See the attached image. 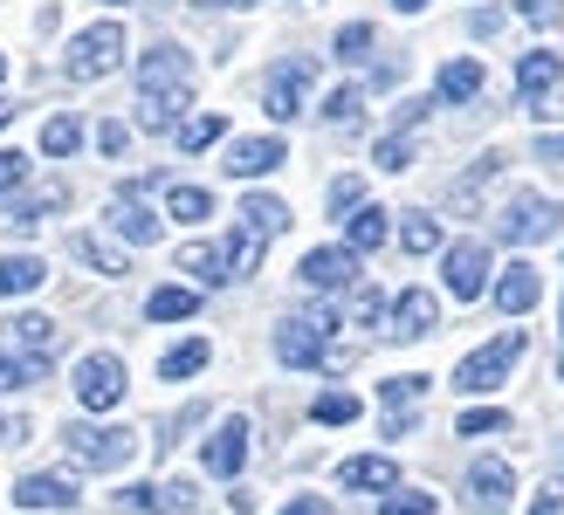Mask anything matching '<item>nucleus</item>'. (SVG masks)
<instances>
[{"instance_id":"1","label":"nucleus","mask_w":564,"mask_h":515,"mask_svg":"<svg viewBox=\"0 0 564 515\" xmlns=\"http://www.w3.org/2000/svg\"><path fill=\"white\" fill-rule=\"evenodd\" d=\"M193 103V55L159 42L138 55V124L145 131H180V110Z\"/></svg>"},{"instance_id":"2","label":"nucleus","mask_w":564,"mask_h":515,"mask_svg":"<svg viewBox=\"0 0 564 515\" xmlns=\"http://www.w3.org/2000/svg\"><path fill=\"white\" fill-rule=\"evenodd\" d=\"M330 337H337V317H330V309H310V317L275 324V358L290 371H317L330 358Z\"/></svg>"},{"instance_id":"3","label":"nucleus","mask_w":564,"mask_h":515,"mask_svg":"<svg viewBox=\"0 0 564 515\" xmlns=\"http://www.w3.org/2000/svg\"><path fill=\"white\" fill-rule=\"evenodd\" d=\"M496 234H502V241H517V248L551 241V234H564V207H557V199H544V193H517L510 207L496 213Z\"/></svg>"},{"instance_id":"4","label":"nucleus","mask_w":564,"mask_h":515,"mask_svg":"<svg viewBox=\"0 0 564 515\" xmlns=\"http://www.w3.org/2000/svg\"><path fill=\"white\" fill-rule=\"evenodd\" d=\"M310 83H317V63H310V55H282V63L269 69V83H262V110H269L275 124L303 118V103H310Z\"/></svg>"},{"instance_id":"5","label":"nucleus","mask_w":564,"mask_h":515,"mask_svg":"<svg viewBox=\"0 0 564 515\" xmlns=\"http://www.w3.org/2000/svg\"><path fill=\"white\" fill-rule=\"evenodd\" d=\"M517 358H523V330H502L496 343H482V351H468V358L455 364V385H462V392H496V385L517 371Z\"/></svg>"},{"instance_id":"6","label":"nucleus","mask_w":564,"mask_h":515,"mask_svg":"<svg viewBox=\"0 0 564 515\" xmlns=\"http://www.w3.org/2000/svg\"><path fill=\"white\" fill-rule=\"evenodd\" d=\"M110 69H124V28L118 21H97V28H83V35L69 42V76L97 83Z\"/></svg>"},{"instance_id":"7","label":"nucleus","mask_w":564,"mask_h":515,"mask_svg":"<svg viewBox=\"0 0 564 515\" xmlns=\"http://www.w3.org/2000/svg\"><path fill=\"white\" fill-rule=\"evenodd\" d=\"M131 453H138V434H124V426H76L69 434L76 468H124Z\"/></svg>"},{"instance_id":"8","label":"nucleus","mask_w":564,"mask_h":515,"mask_svg":"<svg viewBox=\"0 0 564 515\" xmlns=\"http://www.w3.org/2000/svg\"><path fill=\"white\" fill-rule=\"evenodd\" d=\"M76 398H83V413H110L124 398V364L110 351H90L76 364Z\"/></svg>"},{"instance_id":"9","label":"nucleus","mask_w":564,"mask_h":515,"mask_svg":"<svg viewBox=\"0 0 564 515\" xmlns=\"http://www.w3.org/2000/svg\"><path fill=\"white\" fill-rule=\"evenodd\" d=\"M482 289H489V248L482 241H455L447 248V296L475 303Z\"/></svg>"},{"instance_id":"10","label":"nucleus","mask_w":564,"mask_h":515,"mask_svg":"<svg viewBox=\"0 0 564 515\" xmlns=\"http://www.w3.org/2000/svg\"><path fill=\"white\" fill-rule=\"evenodd\" d=\"M83 502V489L69 474H21L14 481V508L21 515H35V508H76Z\"/></svg>"},{"instance_id":"11","label":"nucleus","mask_w":564,"mask_h":515,"mask_svg":"<svg viewBox=\"0 0 564 515\" xmlns=\"http://www.w3.org/2000/svg\"><path fill=\"white\" fill-rule=\"evenodd\" d=\"M296 275L310 282V289H351V282H358V254L351 248H310Z\"/></svg>"},{"instance_id":"12","label":"nucleus","mask_w":564,"mask_h":515,"mask_svg":"<svg viewBox=\"0 0 564 515\" xmlns=\"http://www.w3.org/2000/svg\"><path fill=\"white\" fill-rule=\"evenodd\" d=\"M441 324V303H434V289H406L400 303H392V324H386V337L392 343H413V337H427Z\"/></svg>"},{"instance_id":"13","label":"nucleus","mask_w":564,"mask_h":515,"mask_svg":"<svg viewBox=\"0 0 564 515\" xmlns=\"http://www.w3.org/2000/svg\"><path fill=\"white\" fill-rule=\"evenodd\" d=\"M557 76H564V55H557V48H530L523 63H517V97H523V110L544 103V97L557 90Z\"/></svg>"},{"instance_id":"14","label":"nucleus","mask_w":564,"mask_h":515,"mask_svg":"<svg viewBox=\"0 0 564 515\" xmlns=\"http://www.w3.org/2000/svg\"><path fill=\"white\" fill-rule=\"evenodd\" d=\"M420 124H427V103H420V97H413V103H400L392 131L379 138V165H386V172H406V165H413V131H420Z\"/></svg>"},{"instance_id":"15","label":"nucleus","mask_w":564,"mask_h":515,"mask_svg":"<svg viewBox=\"0 0 564 515\" xmlns=\"http://www.w3.org/2000/svg\"><path fill=\"white\" fill-rule=\"evenodd\" d=\"M468 502L489 508V515H502V508L517 502V474L502 468V461H475V468H468Z\"/></svg>"},{"instance_id":"16","label":"nucleus","mask_w":564,"mask_h":515,"mask_svg":"<svg viewBox=\"0 0 564 515\" xmlns=\"http://www.w3.org/2000/svg\"><path fill=\"white\" fill-rule=\"evenodd\" d=\"M282 158H290V152H282V138H269V131H262V138H235L220 165H228L235 179H262V172H275Z\"/></svg>"},{"instance_id":"17","label":"nucleus","mask_w":564,"mask_h":515,"mask_svg":"<svg viewBox=\"0 0 564 515\" xmlns=\"http://www.w3.org/2000/svg\"><path fill=\"white\" fill-rule=\"evenodd\" d=\"M200 461H207V474H220V481L241 474V461H248V419H220V434L207 440Z\"/></svg>"},{"instance_id":"18","label":"nucleus","mask_w":564,"mask_h":515,"mask_svg":"<svg viewBox=\"0 0 564 515\" xmlns=\"http://www.w3.org/2000/svg\"><path fill=\"white\" fill-rule=\"evenodd\" d=\"M538 296H544V275L530 269V262L502 269V282H496V309H502V317H523V309H538Z\"/></svg>"},{"instance_id":"19","label":"nucleus","mask_w":564,"mask_h":515,"mask_svg":"<svg viewBox=\"0 0 564 515\" xmlns=\"http://www.w3.org/2000/svg\"><path fill=\"white\" fill-rule=\"evenodd\" d=\"M337 481H345V489H365V495H386V489H400V468H392L386 453H358V461L337 468Z\"/></svg>"},{"instance_id":"20","label":"nucleus","mask_w":564,"mask_h":515,"mask_svg":"<svg viewBox=\"0 0 564 515\" xmlns=\"http://www.w3.org/2000/svg\"><path fill=\"white\" fill-rule=\"evenodd\" d=\"M482 63H475V55H455V63H447L441 69V83H434V97L441 103H475V97H482Z\"/></svg>"},{"instance_id":"21","label":"nucleus","mask_w":564,"mask_h":515,"mask_svg":"<svg viewBox=\"0 0 564 515\" xmlns=\"http://www.w3.org/2000/svg\"><path fill=\"white\" fill-rule=\"evenodd\" d=\"M48 282V262L42 254H0V296H28Z\"/></svg>"},{"instance_id":"22","label":"nucleus","mask_w":564,"mask_h":515,"mask_svg":"<svg viewBox=\"0 0 564 515\" xmlns=\"http://www.w3.org/2000/svg\"><path fill=\"white\" fill-rule=\"evenodd\" d=\"M69 254L83 269H97V275H124L131 262H124V248H110L104 234H69Z\"/></svg>"},{"instance_id":"23","label":"nucleus","mask_w":564,"mask_h":515,"mask_svg":"<svg viewBox=\"0 0 564 515\" xmlns=\"http://www.w3.org/2000/svg\"><path fill=\"white\" fill-rule=\"evenodd\" d=\"M110 227H118L124 241H138V248H152V241H159V213H145L138 199H110Z\"/></svg>"},{"instance_id":"24","label":"nucleus","mask_w":564,"mask_h":515,"mask_svg":"<svg viewBox=\"0 0 564 515\" xmlns=\"http://www.w3.org/2000/svg\"><path fill=\"white\" fill-rule=\"evenodd\" d=\"M207 358H214V343L207 337H186V343H173V351L159 358V379H193V371H207Z\"/></svg>"},{"instance_id":"25","label":"nucleus","mask_w":564,"mask_h":515,"mask_svg":"<svg viewBox=\"0 0 564 515\" xmlns=\"http://www.w3.org/2000/svg\"><path fill=\"white\" fill-rule=\"evenodd\" d=\"M180 269L200 282V289H214V282H228V254L207 248V241H186V248H180Z\"/></svg>"},{"instance_id":"26","label":"nucleus","mask_w":564,"mask_h":515,"mask_svg":"<svg viewBox=\"0 0 564 515\" xmlns=\"http://www.w3.org/2000/svg\"><path fill=\"white\" fill-rule=\"evenodd\" d=\"M241 220L256 227L262 241H275L282 227H290V207H282V199H269V193H248V199H241Z\"/></svg>"},{"instance_id":"27","label":"nucleus","mask_w":564,"mask_h":515,"mask_svg":"<svg viewBox=\"0 0 564 515\" xmlns=\"http://www.w3.org/2000/svg\"><path fill=\"white\" fill-rule=\"evenodd\" d=\"M262 234H256V227H248V220H235V234H228V248H220V254H228V275H256V262H262Z\"/></svg>"},{"instance_id":"28","label":"nucleus","mask_w":564,"mask_h":515,"mask_svg":"<svg viewBox=\"0 0 564 515\" xmlns=\"http://www.w3.org/2000/svg\"><path fill=\"white\" fill-rule=\"evenodd\" d=\"M379 241H386V213H379V207L345 213V248H351V254H372Z\"/></svg>"},{"instance_id":"29","label":"nucleus","mask_w":564,"mask_h":515,"mask_svg":"<svg viewBox=\"0 0 564 515\" xmlns=\"http://www.w3.org/2000/svg\"><path fill=\"white\" fill-rule=\"evenodd\" d=\"M165 213L186 220V227H200V220L214 213V193H207V186H165Z\"/></svg>"},{"instance_id":"30","label":"nucleus","mask_w":564,"mask_h":515,"mask_svg":"<svg viewBox=\"0 0 564 515\" xmlns=\"http://www.w3.org/2000/svg\"><path fill=\"white\" fill-rule=\"evenodd\" d=\"M180 152H207V145H220V138H228V118H220V110H207V118H180Z\"/></svg>"},{"instance_id":"31","label":"nucleus","mask_w":564,"mask_h":515,"mask_svg":"<svg viewBox=\"0 0 564 515\" xmlns=\"http://www.w3.org/2000/svg\"><path fill=\"white\" fill-rule=\"evenodd\" d=\"M14 343H21L28 358H48V351H55V317H35V309H21V317H14Z\"/></svg>"},{"instance_id":"32","label":"nucleus","mask_w":564,"mask_h":515,"mask_svg":"<svg viewBox=\"0 0 564 515\" xmlns=\"http://www.w3.org/2000/svg\"><path fill=\"white\" fill-rule=\"evenodd\" d=\"M193 309H200V289H152L145 317L152 324H180V317H193Z\"/></svg>"},{"instance_id":"33","label":"nucleus","mask_w":564,"mask_h":515,"mask_svg":"<svg viewBox=\"0 0 564 515\" xmlns=\"http://www.w3.org/2000/svg\"><path fill=\"white\" fill-rule=\"evenodd\" d=\"M400 248H406V254H434V248H441V220H434V213H406Z\"/></svg>"},{"instance_id":"34","label":"nucleus","mask_w":564,"mask_h":515,"mask_svg":"<svg viewBox=\"0 0 564 515\" xmlns=\"http://www.w3.org/2000/svg\"><path fill=\"white\" fill-rule=\"evenodd\" d=\"M455 434H462V440H489V434H510V413H496V406H475V413H462V419H455Z\"/></svg>"},{"instance_id":"35","label":"nucleus","mask_w":564,"mask_h":515,"mask_svg":"<svg viewBox=\"0 0 564 515\" xmlns=\"http://www.w3.org/2000/svg\"><path fill=\"white\" fill-rule=\"evenodd\" d=\"M324 118L330 124H358L365 118V90H358V83H337V90L324 97Z\"/></svg>"},{"instance_id":"36","label":"nucleus","mask_w":564,"mask_h":515,"mask_svg":"<svg viewBox=\"0 0 564 515\" xmlns=\"http://www.w3.org/2000/svg\"><path fill=\"white\" fill-rule=\"evenodd\" d=\"M310 419L317 426H351L358 419V392H324L317 406H310Z\"/></svg>"},{"instance_id":"37","label":"nucleus","mask_w":564,"mask_h":515,"mask_svg":"<svg viewBox=\"0 0 564 515\" xmlns=\"http://www.w3.org/2000/svg\"><path fill=\"white\" fill-rule=\"evenodd\" d=\"M76 145H83V124H76V118H48V124H42V152H48V158H69Z\"/></svg>"},{"instance_id":"38","label":"nucleus","mask_w":564,"mask_h":515,"mask_svg":"<svg viewBox=\"0 0 564 515\" xmlns=\"http://www.w3.org/2000/svg\"><path fill=\"white\" fill-rule=\"evenodd\" d=\"M379 398H386L392 413H413L420 398H427V379H420V371H413V379H386V385H379Z\"/></svg>"},{"instance_id":"39","label":"nucleus","mask_w":564,"mask_h":515,"mask_svg":"<svg viewBox=\"0 0 564 515\" xmlns=\"http://www.w3.org/2000/svg\"><path fill=\"white\" fill-rule=\"evenodd\" d=\"M372 42H379L372 28L351 21V28H337V48H330V55H337V63H365V55H372Z\"/></svg>"},{"instance_id":"40","label":"nucleus","mask_w":564,"mask_h":515,"mask_svg":"<svg viewBox=\"0 0 564 515\" xmlns=\"http://www.w3.org/2000/svg\"><path fill=\"white\" fill-rule=\"evenodd\" d=\"M35 379H42V358H8V351H0V392H21Z\"/></svg>"},{"instance_id":"41","label":"nucleus","mask_w":564,"mask_h":515,"mask_svg":"<svg viewBox=\"0 0 564 515\" xmlns=\"http://www.w3.org/2000/svg\"><path fill=\"white\" fill-rule=\"evenodd\" d=\"M48 207H63V186H42L35 199H14V207H8V220H14V227H28V220H42Z\"/></svg>"},{"instance_id":"42","label":"nucleus","mask_w":564,"mask_h":515,"mask_svg":"<svg viewBox=\"0 0 564 515\" xmlns=\"http://www.w3.org/2000/svg\"><path fill=\"white\" fill-rule=\"evenodd\" d=\"M193 502H200V489H193V481H165V489H152V508H165V515H186Z\"/></svg>"},{"instance_id":"43","label":"nucleus","mask_w":564,"mask_h":515,"mask_svg":"<svg viewBox=\"0 0 564 515\" xmlns=\"http://www.w3.org/2000/svg\"><path fill=\"white\" fill-rule=\"evenodd\" d=\"M351 207H365V179H358V172L330 179V213H351Z\"/></svg>"},{"instance_id":"44","label":"nucleus","mask_w":564,"mask_h":515,"mask_svg":"<svg viewBox=\"0 0 564 515\" xmlns=\"http://www.w3.org/2000/svg\"><path fill=\"white\" fill-rule=\"evenodd\" d=\"M434 508H441V502H434V495H420V489L386 495V502H379V515H434Z\"/></svg>"},{"instance_id":"45","label":"nucleus","mask_w":564,"mask_h":515,"mask_svg":"<svg viewBox=\"0 0 564 515\" xmlns=\"http://www.w3.org/2000/svg\"><path fill=\"white\" fill-rule=\"evenodd\" d=\"M517 14H523V21H538V28H557V21H564L557 0H517Z\"/></svg>"},{"instance_id":"46","label":"nucleus","mask_w":564,"mask_h":515,"mask_svg":"<svg viewBox=\"0 0 564 515\" xmlns=\"http://www.w3.org/2000/svg\"><path fill=\"white\" fill-rule=\"evenodd\" d=\"M28 179V152H0V193H14Z\"/></svg>"},{"instance_id":"47","label":"nucleus","mask_w":564,"mask_h":515,"mask_svg":"<svg viewBox=\"0 0 564 515\" xmlns=\"http://www.w3.org/2000/svg\"><path fill=\"white\" fill-rule=\"evenodd\" d=\"M530 515H564V481H544L538 502H530Z\"/></svg>"},{"instance_id":"48","label":"nucleus","mask_w":564,"mask_h":515,"mask_svg":"<svg viewBox=\"0 0 564 515\" xmlns=\"http://www.w3.org/2000/svg\"><path fill=\"white\" fill-rule=\"evenodd\" d=\"M124 145H131V131H124V124H97V152H110V158H118Z\"/></svg>"},{"instance_id":"49","label":"nucleus","mask_w":564,"mask_h":515,"mask_svg":"<svg viewBox=\"0 0 564 515\" xmlns=\"http://www.w3.org/2000/svg\"><path fill=\"white\" fill-rule=\"evenodd\" d=\"M118 508H124V515H152V489H124Z\"/></svg>"},{"instance_id":"50","label":"nucleus","mask_w":564,"mask_h":515,"mask_svg":"<svg viewBox=\"0 0 564 515\" xmlns=\"http://www.w3.org/2000/svg\"><path fill=\"white\" fill-rule=\"evenodd\" d=\"M282 515H324V495H296V502L282 508Z\"/></svg>"},{"instance_id":"51","label":"nucleus","mask_w":564,"mask_h":515,"mask_svg":"<svg viewBox=\"0 0 564 515\" xmlns=\"http://www.w3.org/2000/svg\"><path fill=\"white\" fill-rule=\"evenodd\" d=\"M538 158H564V131H544L538 138Z\"/></svg>"},{"instance_id":"52","label":"nucleus","mask_w":564,"mask_h":515,"mask_svg":"<svg viewBox=\"0 0 564 515\" xmlns=\"http://www.w3.org/2000/svg\"><path fill=\"white\" fill-rule=\"evenodd\" d=\"M193 8H248V0H193Z\"/></svg>"},{"instance_id":"53","label":"nucleus","mask_w":564,"mask_h":515,"mask_svg":"<svg viewBox=\"0 0 564 515\" xmlns=\"http://www.w3.org/2000/svg\"><path fill=\"white\" fill-rule=\"evenodd\" d=\"M392 8H400V14H420V8H427V0H392Z\"/></svg>"},{"instance_id":"54","label":"nucleus","mask_w":564,"mask_h":515,"mask_svg":"<svg viewBox=\"0 0 564 515\" xmlns=\"http://www.w3.org/2000/svg\"><path fill=\"white\" fill-rule=\"evenodd\" d=\"M14 124V103H0V131H8Z\"/></svg>"},{"instance_id":"55","label":"nucleus","mask_w":564,"mask_h":515,"mask_svg":"<svg viewBox=\"0 0 564 515\" xmlns=\"http://www.w3.org/2000/svg\"><path fill=\"white\" fill-rule=\"evenodd\" d=\"M557 337H564V309H557Z\"/></svg>"},{"instance_id":"56","label":"nucleus","mask_w":564,"mask_h":515,"mask_svg":"<svg viewBox=\"0 0 564 515\" xmlns=\"http://www.w3.org/2000/svg\"><path fill=\"white\" fill-rule=\"evenodd\" d=\"M0 440H8V419H0Z\"/></svg>"},{"instance_id":"57","label":"nucleus","mask_w":564,"mask_h":515,"mask_svg":"<svg viewBox=\"0 0 564 515\" xmlns=\"http://www.w3.org/2000/svg\"><path fill=\"white\" fill-rule=\"evenodd\" d=\"M0 76H8V55H0Z\"/></svg>"},{"instance_id":"58","label":"nucleus","mask_w":564,"mask_h":515,"mask_svg":"<svg viewBox=\"0 0 564 515\" xmlns=\"http://www.w3.org/2000/svg\"><path fill=\"white\" fill-rule=\"evenodd\" d=\"M110 8H124V0H110Z\"/></svg>"}]
</instances>
